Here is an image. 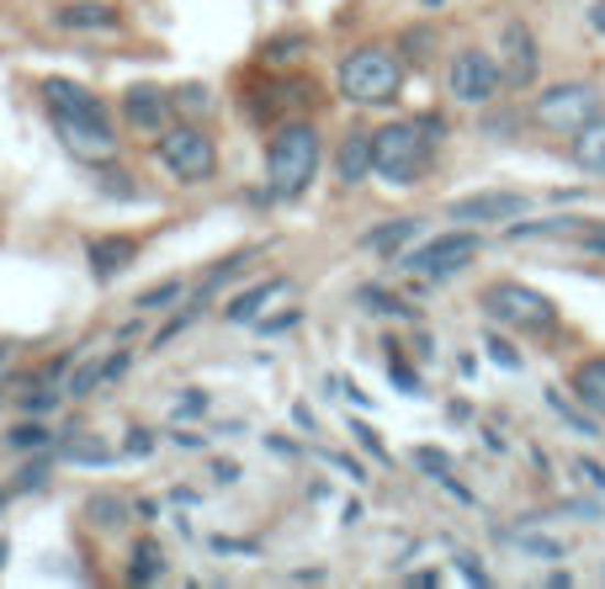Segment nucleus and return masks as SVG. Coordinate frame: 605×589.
Instances as JSON below:
<instances>
[{"label": "nucleus", "instance_id": "4", "mask_svg": "<svg viewBox=\"0 0 605 589\" xmlns=\"http://www.w3.org/2000/svg\"><path fill=\"white\" fill-rule=\"evenodd\" d=\"M484 314L520 329V335H552L558 329V303L542 297L537 287H520V282H494L484 293Z\"/></svg>", "mask_w": 605, "mask_h": 589}, {"label": "nucleus", "instance_id": "6", "mask_svg": "<svg viewBox=\"0 0 605 589\" xmlns=\"http://www.w3.org/2000/svg\"><path fill=\"white\" fill-rule=\"evenodd\" d=\"M160 165L176 181L197 186V181H208L218 171V149H212V139L197 122H176V128L160 133Z\"/></svg>", "mask_w": 605, "mask_h": 589}, {"label": "nucleus", "instance_id": "19", "mask_svg": "<svg viewBox=\"0 0 605 589\" xmlns=\"http://www.w3.org/2000/svg\"><path fill=\"white\" fill-rule=\"evenodd\" d=\"M282 293H287V282H282V276H272V282H261L250 297H234L229 319H234V325H255V319H261V303H272V297H282Z\"/></svg>", "mask_w": 605, "mask_h": 589}, {"label": "nucleus", "instance_id": "13", "mask_svg": "<svg viewBox=\"0 0 605 589\" xmlns=\"http://www.w3.org/2000/svg\"><path fill=\"white\" fill-rule=\"evenodd\" d=\"M334 176L340 186H362L372 176V133H345L334 149Z\"/></svg>", "mask_w": 605, "mask_h": 589}, {"label": "nucleus", "instance_id": "28", "mask_svg": "<svg viewBox=\"0 0 605 589\" xmlns=\"http://www.w3.org/2000/svg\"><path fill=\"white\" fill-rule=\"evenodd\" d=\"M91 515H122V504H112V500H96V504H91ZM101 526H112V521H101Z\"/></svg>", "mask_w": 605, "mask_h": 589}, {"label": "nucleus", "instance_id": "17", "mask_svg": "<svg viewBox=\"0 0 605 589\" xmlns=\"http://www.w3.org/2000/svg\"><path fill=\"white\" fill-rule=\"evenodd\" d=\"M133 255H139V244H133V239H96V244H91L96 276H118V271H128Z\"/></svg>", "mask_w": 605, "mask_h": 589}, {"label": "nucleus", "instance_id": "3", "mask_svg": "<svg viewBox=\"0 0 605 589\" xmlns=\"http://www.w3.org/2000/svg\"><path fill=\"white\" fill-rule=\"evenodd\" d=\"M404 86V64L388 48H356L340 64V96L356 107H388Z\"/></svg>", "mask_w": 605, "mask_h": 589}, {"label": "nucleus", "instance_id": "22", "mask_svg": "<svg viewBox=\"0 0 605 589\" xmlns=\"http://www.w3.org/2000/svg\"><path fill=\"white\" fill-rule=\"evenodd\" d=\"M182 297V282H165V287H150V293L139 297V308H165V303H176Z\"/></svg>", "mask_w": 605, "mask_h": 589}, {"label": "nucleus", "instance_id": "20", "mask_svg": "<svg viewBox=\"0 0 605 589\" xmlns=\"http://www.w3.org/2000/svg\"><path fill=\"white\" fill-rule=\"evenodd\" d=\"M64 457H69V462H91V468H101V462H112L118 451L107 441H96V436H75V441H64Z\"/></svg>", "mask_w": 605, "mask_h": 589}, {"label": "nucleus", "instance_id": "12", "mask_svg": "<svg viewBox=\"0 0 605 589\" xmlns=\"http://www.w3.org/2000/svg\"><path fill=\"white\" fill-rule=\"evenodd\" d=\"M122 112H128V122H139V128H165L170 112H176V101L154 86H133L122 96Z\"/></svg>", "mask_w": 605, "mask_h": 589}, {"label": "nucleus", "instance_id": "30", "mask_svg": "<svg viewBox=\"0 0 605 589\" xmlns=\"http://www.w3.org/2000/svg\"><path fill=\"white\" fill-rule=\"evenodd\" d=\"M579 472H584V478H590V483H595V489H605V472L595 468V462H579Z\"/></svg>", "mask_w": 605, "mask_h": 589}, {"label": "nucleus", "instance_id": "18", "mask_svg": "<svg viewBox=\"0 0 605 589\" xmlns=\"http://www.w3.org/2000/svg\"><path fill=\"white\" fill-rule=\"evenodd\" d=\"M420 234V218H394V223H383V229H372V234L362 239L372 255H394L398 244H409V239Z\"/></svg>", "mask_w": 605, "mask_h": 589}, {"label": "nucleus", "instance_id": "24", "mask_svg": "<svg viewBox=\"0 0 605 589\" xmlns=\"http://www.w3.org/2000/svg\"><path fill=\"white\" fill-rule=\"evenodd\" d=\"M356 441H362L366 451H372V457H377V462H388V451H383V441H377V436H372V430H366V425H356Z\"/></svg>", "mask_w": 605, "mask_h": 589}, {"label": "nucleus", "instance_id": "14", "mask_svg": "<svg viewBox=\"0 0 605 589\" xmlns=\"http://www.w3.org/2000/svg\"><path fill=\"white\" fill-rule=\"evenodd\" d=\"M59 28H75V32H112L118 28V11L101 6V0H75V6H59L54 11Z\"/></svg>", "mask_w": 605, "mask_h": 589}, {"label": "nucleus", "instance_id": "7", "mask_svg": "<svg viewBox=\"0 0 605 589\" xmlns=\"http://www.w3.org/2000/svg\"><path fill=\"white\" fill-rule=\"evenodd\" d=\"M590 118H601V90L584 86V80H569V86H552L537 96V122L547 133H569L574 139Z\"/></svg>", "mask_w": 605, "mask_h": 589}, {"label": "nucleus", "instance_id": "16", "mask_svg": "<svg viewBox=\"0 0 605 589\" xmlns=\"http://www.w3.org/2000/svg\"><path fill=\"white\" fill-rule=\"evenodd\" d=\"M574 165L579 171H590V176H605V112L601 118H590L574 133Z\"/></svg>", "mask_w": 605, "mask_h": 589}, {"label": "nucleus", "instance_id": "25", "mask_svg": "<svg viewBox=\"0 0 605 589\" xmlns=\"http://www.w3.org/2000/svg\"><path fill=\"white\" fill-rule=\"evenodd\" d=\"M43 441H48V436H43L37 425H32V430H28V425H22V430H11V446H43Z\"/></svg>", "mask_w": 605, "mask_h": 589}, {"label": "nucleus", "instance_id": "5", "mask_svg": "<svg viewBox=\"0 0 605 589\" xmlns=\"http://www.w3.org/2000/svg\"><path fill=\"white\" fill-rule=\"evenodd\" d=\"M54 133H59V144L69 149L80 165H112V160H118V133H112L107 107H91V112H54Z\"/></svg>", "mask_w": 605, "mask_h": 589}, {"label": "nucleus", "instance_id": "9", "mask_svg": "<svg viewBox=\"0 0 605 589\" xmlns=\"http://www.w3.org/2000/svg\"><path fill=\"white\" fill-rule=\"evenodd\" d=\"M484 244H479V234H441V239H430V244H420V250H409L404 255V265L415 271V276H452V271H462V265L473 261Z\"/></svg>", "mask_w": 605, "mask_h": 589}, {"label": "nucleus", "instance_id": "2", "mask_svg": "<svg viewBox=\"0 0 605 589\" xmlns=\"http://www.w3.org/2000/svg\"><path fill=\"white\" fill-rule=\"evenodd\" d=\"M436 122H388L372 133V171L394 186H409L430 165V133Z\"/></svg>", "mask_w": 605, "mask_h": 589}, {"label": "nucleus", "instance_id": "15", "mask_svg": "<svg viewBox=\"0 0 605 589\" xmlns=\"http://www.w3.org/2000/svg\"><path fill=\"white\" fill-rule=\"evenodd\" d=\"M574 399L584 404V410L595 414V419H605V356H590V361H579L574 367Z\"/></svg>", "mask_w": 605, "mask_h": 589}, {"label": "nucleus", "instance_id": "27", "mask_svg": "<svg viewBox=\"0 0 605 589\" xmlns=\"http://www.w3.org/2000/svg\"><path fill=\"white\" fill-rule=\"evenodd\" d=\"M420 468H430V472H447V457H441V451H420Z\"/></svg>", "mask_w": 605, "mask_h": 589}, {"label": "nucleus", "instance_id": "32", "mask_svg": "<svg viewBox=\"0 0 605 589\" xmlns=\"http://www.w3.org/2000/svg\"><path fill=\"white\" fill-rule=\"evenodd\" d=\"M0 558H6V542H0Z\"/></svg>", "mask_w": 605, "mask_h": 589}, {"label": "nucleus", "instance_id": "29", "mask_svg": "<svg viewBox=\"0 0 605 589\" xmlns=\"http://www.w3.org/2000/svg\"><path fill=\"white\" fill-rule=\"evenodd\" d=\"M584 250H595V255H605V229H590V234H584Z\"/></svg>", "mask_w": 605, "mask_h": 589}, {"label": "nucleus", "instance_id": "8", "mask_svg": "<svg viewBox=\"0 0 605 589\" xmlns=\"http://www.w3.org/2000/svg\"><path fill=\"white\" fill-rule=\"evenodd\" d=\"M499 80H505V69H499V59L484 54V48H462L452 59V69H447V90H452L462 107H484V101H494Z\"/></svg>", "mask_w": 605, "mask_h": 589}, {"label": "nucleus", "instance_id": "11", "mask_svg": "<svg viewBox=\"0 0 605 589\" xmlns=\"http://www.w3.org/2000/svg\"><path fill=\"white\" fill-rule=\"evenodd\" d=\"M499 69L510 86H531L537 80V37L526 22H505L499 28Z\"/></svg>", "mask_w": 605, "mask_h": 589}, {"label": "nucleus", "instance_id": "23", "mask_svg": "<svg viewBox=\"0 0 605 589\" xmlns=\"http://www.w3.org/2000/svg\"><path fill=\"white\" fill-rule=\"evenodd\" d=\"M176 107H182V112H197V107H208V86H186V90H176Z\"/></svg>", "mask_w": 605, "mask_h": 589}, {"label": "nucleus", "instance_id": "10", "mask_svg": "<svg viewBox=\"0 0 605 589\" xmlns=\"http://www.w3.org/2000/svg\"><path fill=\"white\" fill-rule=\"evenodd\" d=\"M531 207V197H520V192H479V197H462L452 203V223H510Z\"/></svg>", "mask_w": 605, "mask_h": 589}, {"label": "nucleus", "instance_id": "21", "mask_svg": "<svg viewBox=\"0 0 605 589\" xmlns=\"http://www.w3.org/2000/svg\"><path fill=\"white\" fill-rule=\"evenodd\" d=\"M160 574H165V558H160L154 542H144V547L133 553V585H150V579H160Z\"/></svg>", "mask_w": 605, "mask_h": 589}, {"label": "nucleus", "instance_id": "26", "mask_svg": "<svg viewBox=\"0 0 605 589\" xmlns=\"http://www.w3.org/2000/svg\"><path fill=\"white\" fill-rule=\"evenodd\" d=\"M488 351H494V361H499V367H520V356H515L505 340H488Z\"/></svg>", "mask_w": 605, "mask_h": 589}, {"label": "nucleus", "instance_id": "1", "mask_svg": "<svg viewBox=\"0 0 605 589\" xmlns=\"http://www.w3.org/2000/svg\"><path fill=\"white\" fill-rule=\"evenodd\" d=\"M319 171V133L308 122H287L276 128L272 149H266V192L276 203H293L308 192V181Z\"/></svg>", "mask_w": 605, "mask_h": 589}, {"label": "nucleus", "instance_id": "31", "mask_svg": "<svg viewBox=\"0 0 605 589\" xmlns=\"http://www.w3.org/2000/svg\"><path fill=\"white\" fill-rule=\"evenodd\" d=\"M590 22H595V32H605V0H595V11H590Z\"/></svg>", "mask_w": 605, "mask_h": 589}]
</instances>
